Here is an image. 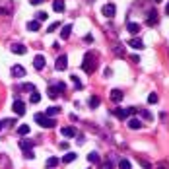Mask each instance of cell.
Returning <instances> with one entry per match:
<instances>
[{
    "mask_svg": "<svg viewBox=\"0 0 169 169\" xmlns=\"http://www.w3.org/2000/svg\"><path fill=\"white\" fill-rule=\"evenodd\" d=\"M59 113H60V107H49L45 115H47V117H54V115H59Z\"/></svg>",
    "mask_w": 169,
    "mask_h": 169,
    "instance_id": "cell-22",
    "label": "cell"
},
{
    "mask_svg": "<svg viewBox=\"0 0 169 169\" xmlns=\"http://www.w3.org/2000/svg\"><path fill=\"white\" fill-rule=\"evenodd\" d=\"M47 20V14L45 12H37V21H45Z\"/></svg>",
    "mask_w": 169,
    "mask_h": 169,
    "instance_id": "cell-33",
    "label": "cell"
},
{
    "mask_svg": "<svg viewBox=\"0 0 169 169\" xmlns=\"http://www.w3.org/2000/svg\"><path fill=\"white\" fill-rule=\"evenodd\" d=\"M20 89H24V92H29V93H31V92H35V86H33V84H21Z\"/></svg>",
    "mask_w": 169,
    "mask_h": 169,
    "instance_id": "cell-26",
    "label": "cell"
},
{
    "mask_svg": "<svg viewBox=\"0 0 169 169\" xmlns=\"http://www.w3.org/2000/svg\"><path fill=\"white\" fill-rule=\"evenodd\" d=\"M27 29H29V31H39V29H41V21H37V20L29 21V24H27Z\"/></svg>",
    "mask_w": 169,
    "mask_h": 169,
    "instance_id": "cell-19",
    "label": "cell"
},
{
    "mask_svg": "<svg viewBox=\"0 0 169 169\" xmlns=\"http://www.w3.org/2000/svg\"><path fill=\"white\" fill-rule=\"evenodd\" d=\"M18 134H20V136H27V134H29V127L27 125H20L18 127Z\"/></svg>",
    "mask_w": 169,
    "mask_h": 169,
    "instance_id": "cell-21",
    "label": "cell"
},
{
    "mask_svg": "<svg viewBox=\"0 0 169 169\" xmlns=\"http://www.w3.org/2000/svg\"><path fill=\"white\" fill-rule=\"evenodd\" d=\"M101 103V99L97 97V95H93V97H89V107H92V109H95L97 105Z\"/></svg>",
    "mask_w": 169,
    "mask_h": 169,
    "instance_id": "cell-25",
    "label": "cell"
},
{
    "mask_svg": "<svg viewBox=\"0 0 169 169\" xmlns=\"http://www.w3.org/2000/svg\"><path fill=\"white\" fill-rule=\"evenodd\" d=\"M87 161H89V163H97V161H99V154H97V152L87 154Z\"/></svg>",
    "mask_w": 169,
    "mask_h": 169,
    "instance_id": "cell-23",
    "label": "cell"
},
{
    "mask_svg": "<svg viewBox=\"0 0 169 169\" xmlns=\"http://www.w3.org/2000/svg\"><path fill=\"white\" fill-rule=\"evenodd\" d=\"M47 92H49V97H51V99H56V97H59V92H56V87H54V86L49 87Z\"/></svg>",
    "mask_w": 169,
    "mask_h": 169,
    "instance_id": "cell-28",
    "label": "cell"
},
{
    "mask_svg": "<svg viewBox=\"0 0 169 169\" xmlns=\"http://www.w3.org/2000/svg\"><path fill=\"white\" fill-rule=\"evenodd\" d=\"M101 169H113V163H111V161H105V163H101Z\"/></svg>",
    "mask_w": 169,
    "mask_h": 169,
    "instance_id": "cell-36",
    "label": "cell"
},
{
    "mask_svg": "<svg viewBox=\"0 0 169 169\" xmlns=\"http://www.w3.org/2000/svg\"><path fill=\"white\" fill-rule=\"evenodd\" d=\"M12 53H16V54H25V53H27V49H25V45L16 43V45H12Z\"/></svg>",
    "mask_w": 169,
    "mask_h": 169,
    "instance_id": "cell-13",
    "label": "cell"
},
{
    "mask_svg": "<svg viewBox=\"0 0 169 169\" xmlns=\"http://www.w3.org/2000/svg\"><path fill=\"white\" fill-rule=\"evenodd\" d=\"M115 4H105L103 6V16H107V18H113V16H115Z\"/></svg>",
    "mask_w": 169,
    "mask_h": 169,
    "instance_id": "cell-10",
    "label": "cell"
},
{
    "mask_svg": "<svg viewBox=\"0 0 169 169\" xmlns=\"http://www.w3.org/2000/svg\"><path fill=\"white\" fill-rule=\"evenodd\" d=\"M31 4L33 6H39V4H43V0H31Z\"/></svg>",
    "mask_w": 169,
    "mask_h": 169,
    "instance_id": "cell-38",
    "label": "cell"
},
{
    "mask_svg": "<svg viewBox=\"0 0 169 169\" xmlns=\"http://www.w3.org/2000/svg\"><path fill=\"white\" fill-rule=\"evenodd\" d=\"M33 66H35L37 70H43L45 68V56L43 54H37L35 59H33Z\"/></svg>",
    "mask_w": 169,
    "mask_h": 169,
    "instance_id": "cell-9",
    "label": "cell"
},
{
    "mask_svg": "<svg viewBox=\"0 0 169 169\" xmlns=\"http://www.w3.org/2000/svg\"><path fill=\"white\" fill-rule=\"evenodd\" d=\"M12 109H14V113H16L18 117L25 115V103H24V101H20V99H18V101H14V107H12Z\"/></svg>",
    "mask_w": 169,
    "mask_h": 169,
    "instance_id": "cell-6",
    "label": "cell"
},
{
    "mask_svg": "<svg viewBox=\"0 0 169 169\" xmlns=\"http://www.w3.org/2000/svg\"><path fill=\"white\" fill-rule=\"evenodd\" d=\"M53 10H54V12H64V0H54V2H53Z\"/></svg>",
    "mask_w": 169,
    "mask_h": 169,
    "instance_id": "cell-18",
    "label": "cell"
},
{
    "mask_svg": "<svg viewBox=\"0 0 169 169\" xmlns=\"http://www.w3.org/2000/svg\"><path fill=\"white\" fill-rule=\"evenodd\" d=\"M60 136H64V138H74V136H76V130H74L72 127H62V128H60Z\"/></svg>",
    "mask_w": 169,
    "mask_h": 169,
    "instance_id": "cell-7",
    "label": "cell"
},
{
    "mask_svg": "<svg viewBox=\"0 0 169 169\" xmlns=\"http://www.w3.org/2000/svg\"><path fill=\"white\" fill-rule=\"evenodd\" d=\"M72 82L76 84V87H78V89H80V87H82V82H80V80H78V76H72Z\"/></svg>",
    "mask_w": 169,
    "mask_h": 169,
    "instance_id": "cell-35",
    "label": "cell"
},
{
    "mask_svg": "<svg viewBox=\"0 0 169 169\" xmlns=\"http://www.w3.org/2000/svg\"><path fill=\"white\" fill-rule=\"evenodd\" d=\"M39 101H41L39 92H31V103H39Z\"/></svg>",
    "mask_w": 169,
    "mask_h": 169,
    "instance_id": "cell-30",
    "label": "cell"
},
{
    "mask_svg": "<svg viewBox=\"0 0 169 169\" xmlns=\"http://www.w3.org/2000/svg\"><path fill=\"white\" fill-rule=\"evenodd\" d=\"M142 115H144V119H152V115H150L148 111H142Z\"/></svg>",
    "mask_w": 169,
    "mask_h": 169,
    "instance_id": "cell-39",
    "label": "cell"
},
{
    "mask_svg": "<svg viewBox=\"0 0 169 169\" xmlns=\"http://www.w3.org/2000/svg\"><path fill=\"white\" fill-rule=\"evenodd\" d=\"M165 10H167V14H169V2H167V8H165Z\"/></svg>",
    "mask_w": 169,
    "mask_h": 169,
    "instance_id": "cell-42",
    "label": "cell"
},
{
    "mask_svg": "<svg viewBox=\"0 0 169 169\" xmlns=\"http://www.w3.org/2000/svg\"><path fill=\"white\" fill-rule=\"evenodd\" d=\"M12 74H14V78H21V76H25V70H24V66H20V64H14V66H12Z\"/></svg>",
    "mask_w": 169,
    "mask_h": 169,
    "instance_id": "cell-11",
    "label": "cell"
},
{
    "mask_svg": "<svg viewBox=\"0 0 169 169\" xmlns=\"http://www.w3.org/2000/svg\"><path fill=\"white\" fill-rule=\"evenodd\" d=\"M95 68H97L95 56H93L92 53H87V54L84 56V60H82V70H84L86 74H93V72H95Z\"/></svg>",
    "mask_w": 169,
    "mask_h": 169,
    "instance_id": "cell-1",
    "label": "cell"
},
{
    "mask_svg": "<svg viewBox=\"0 0 169 169\" xmlns=\"http://www.w3.org/2000/svg\"><path fill=\"white\" fill-rule=\"evenodd\" d=\"M134 113H136V107H130V109H115V115H117V119H121V121L128 119L130 115H134Z\"/></svg>",
    "mask_w": 169,
    "mask_h": 169,
    "instance_id": "cell-4",
    "label": "cell"
},
{
    "mask_svg": "<svg viewBox=\"0 0 169 169\" xmlns=\"http://www.w3.org/2000/svg\"><path fill=\"white\" fill-rule=\"evenodd\" d=\"M54 68L59 70V72H62V70L68 68V56H66V54H60L59 59H56V62H54Z\"/></svg>",
    "mask_w": 169,
    "mask_h": 169,
    "instance_id": "cell-5",
    "label": "cell"
},
{
    "mask_svg": "<svg viewBox=\"0 0 169 169\" xmlns=\"http://www.w3.org/2000/svg\"><path fill=\"white\" fill-rule=\"evenodd\" d=\"M154 2H161V0H154Z\"/></svg>",
    "mask_w": 169,
    "mask_h": 169,
    "instance_id": "cell-43",
    "label": "cell"
},
{
    "mask_svg": "<svg viewBox=\"0 0 169 169\" xmlns=\"http://www.w3.org/2000/svg\"><path fill=\"white\" fill-rule=\"evenodd\" d=\"M60 163V160H59V157H49V160L47 161H45V165H47L49 169H53V167H56V165H59Z\"/></svg>",
    "mask_w": 169,
    "mask_h": 169,
    "instance_id": "cell-20",
    "label": "cell"
},
{
    "mask_svg": "<svg viewBox=\"0 0 169 169\" xmlns=\"http://www.w3.org/2000/svg\"><path fill=\"white\" fill-rule=\"evenodd\" d=\"M20 148L24 150V154L25 152H33V142L27 140V138H24V140H20Z\"/></svg>",
    "mask_w": 169,
    "mask_h": 169,
    "instance_id": "cell-8",
    "label": "cell"
},
{
    "mask_svg": "<svg viewBox=\"0 0 169 169\" xmlns=\"http://www.w3.org/2000/svg\"><path fill=\"white\" fill-rule=\"evenodd\" d=\"M60 150H68V144H66V142H60Z\"/></svg>",
    "mask_w": 169,
    "mask_h": 169,
    "instance_id": "cell-40",
    "label": "cell"
},
{
    "mask_svg": "<svg viewBox=\"0 0 169 169\" xmlns=\"http://www.w3.org/2000/svg\"><path fill=\"white\" fill-rule=\"evenodd\" d=\"M122 97H125V93H122L121 89H113V92H111V99L115 101V103H119V101H121Z\"/></svg>",
    "mask_w": 169,
    "mask_h": 169,
    "instance_id": "cell-14",
    "label": "cell"
},
{
    "mask_svg": "<svg viewBox=\"0 0 169 169\" xmlns=\"http://www.w3.org/2000/svg\"><path fill=\"white\" fill-rule=\"evenodd\" d=\"M128 45H130L132 49H144V43H142V39H138V37L130 39V41H128Z\"/></svg>",
    "mask_w": 169,
    "mask_h": 169,
    "instance_id": "cell-15",
    "label": "cell"
},
{
    "mask_svg": "<svg viewBox=\"0 0 169 169\" xmlns=\"http://www.w3.org/2000/svg\"><path fill=\"white\" fill-rule=\"evenodd\" d=\"M59 25H60V24H51V25L47 27V31H49V33H53L54 29H59Z\"/></svg>",
    "mask_w": 169,
    "mask_h": 169,
    "instance_id": "cell-34",
    "label": "cell"
},
{
    "mask_svg": "<svg viewBox=\"0 0 169 169\" xmlns=\"http://www.w3.org/2000/svg\"><path fill=\"white\" fill-rule=\"evenodd\" d=\"M130 60H132V62H140V56H138V54H132Z\"/></svg>",
    "mask_w": 169,
    "mask_h": 169,
    "instance_id": "cell-37",
    "label": "cell"
},
{
    "mask_svg": "<svg viewBox=\"0 0 169 169\" xmlns=\"http://www.w3.org/2000/svg\"><path fill=\"white\" fill-rule=\"evenodd\" d=\"M155 21H157V16H155L154 10H150V12H148V24H150V25H154Z\"/></svg>",
    "mask_w": 169,
    "mask_h": 169,
    "instance_id": "cell-24",
    "label": "cell"
},
{
    "mask_svg": "<svg viewBox=\"0 0 169 169\" xmlns=\"http://www.w3.org/2000/svg\"><path fill=\"white\" fill-rule=\"evenodd\" d=\"M35 122L39 127H43V128H54V125H56V121L47 117L45 113H37V115H35Z\"/></svg>",
    "mask_w": 169,
    "mask_h": 169,
    "instance_id": "cell-2",
    "label": "cell"
},
{
    "mask_svg": "<svg viewBox=\"0 0 169 169\" xmlns=\"http://www.w3.org/2000/svg\"><path fill=\"white\" fill-rule=\"evenodd\" d=\"M157 169H165V167H157Z\"/></svg>",
    "mask_w": 169,
    "mask_h": 169,
    "instance_id": "cell-44",
    "label": "cell"
},
{
    "mask_svg": "<svg viewBox=\"0 0 169 169\" xmlns=\"http://www.w3.org/2000/svg\"><path fill=\"white\" fill-rule=\"evenodd\" d=\"M119 169H130V161L128 160H121L119 161Z\"/></svg>",
    "mask_w": 169,
    "mask_h": 169,
    "instance_id": "cell-29",
    "label": "cell"
},
{
    "mask_svg": "<svg viewBox=\"0 0 169 169\" xmlns=\"http://www.w3.org/2000/svg\"><path fill=\"white\" fill-rule=\"evenodd\" d=\"M12 12H14V2L12 0H0V14L10 16Z\"/></svg>",
    "mask_w": 169,
    "mask_h": 169,
    "instance_id": "cell-3",
    "label": "cell"
},
{
    "mask_svg": "<svg viewBox=\"0 0 169 169\" xmlns=\"http://www.w3.org/2000/svg\"><path fill=\"white\" fill-rule=\"evenodd\" d=\"M142 127V122H140V119H128V128H132V130H138Z\"/></svg>",
    "mask_w": 169,
    "mask_h": 169,
    "instance_id": "cell-16",
    "label": "cell"
},
{
    "mask_svg": "<svg viewBox=\"0 0 169 169\" xmlns=\"http://www.w3.org/2000/svg\"><path fill=\"white\" fill-rule=\"evenodd\" d=\"M127 29L132 33V35H138V33H140V24H136V21H128Z\"/></svg>",
    "mask_w": 169,
    "mask_h": 169,
    "instance_id": "cell-12",
    "label": "cell"
},
{
    "mask_svg": "<svg viewBox=\"0 0 169 169\" xmlns=\"http://www.w3.org/2000/svg\"><path fill=\"white\" fill-rule=\"evenodd\" d=\"M54 87H56V92H64V89H66V84H64V82H59Z\"/></svg>",
    "mask_w": 169,
    "mask_h": 169,
    "instance_id": "cell-32",
    "label": "cell"
},
{
    "mask_svg": "<svg viewBox=\"0 0 169 169\" xmlns=\"http://www.w3.org/2000/svg\"><path fill=\"white\" fill-rule=\"evenodd\" d=\"M70 33H72V25H70V24H68V25H62V29H60V37H62V39H68Z\"/></svg>",
    "mask_w": 169,
    "mask_h": 169,
    "instance_id": "cell-17",
    "label": "cell"
},
{
    "mask_svg": "<svg viewBox=\"0 0 169 169\" xmlns=\"http://www.w3.org/2000/svg\"><path fill=\"white\" fill-rule=\"evenodd\" d=\"M76 160V154H66L64 157H62V163H72Z\"/></svg>",
    "mask_w": 169,
    "mask_h": 169,
    "instance_id": "cell-27",
    "label": "cell"
},
{
    "mask_svg": "<svg viewBox=\"0 0 169 169\" xmlns=\"http://www.w3.org/2000/svg\"><path fill=\"white\" fill-rule=\"evenodd\" d=\"M4 127H6V121H0V130H2Z\"/></svg>",
    "mask_w": 169,
    "mask_h": 169,
    "instance_id": "cell-41",
    "label": "cell"
},
{
    "mask_svg": "<svg viewBox=\"0 0 169 169\" xmlns=\"http://www.w3.org/2000/svg\"><path fill=\"white\" fill-rule=\"evenodd\" d=\"M148 103H157V93H150L148 95Z\"/></svg>",
    "mask_w": 169,
    "mask_h": 169,
    "instance_id": "cell-31",
    "label": "cell"
}]
</instances>
